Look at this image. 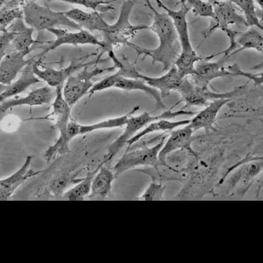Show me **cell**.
<instances>
[{"label":"cell","mask_w":263,"mask_h":263,"mask_svg":"<svg viewBox=\"0 0 263 263\" xmlns=\"http://www.w3.org/2000/svg\"><path fill=\"white\" fill-rule=\"evenodd\" d=\"M149 9L154 14L153 24L148 30L156 34L159 39V46L156 49H145L132 44L127 46L135 49L137 55H143L144 58H150L153 63H160L163 65V72L167 71L175 63L176 59L180 53V44L178 34L170 16L164 12H159L152 5L150 0H145Z\"/></svg>","instance_id":"1"},{"label":"cell","mask_w":263,"mask_h":263,"mask_svg":"<svg viewBox=\"0 0 263 263\" xmlns=\"http://www.w3.org/2000/svg\"><path fill=\"white\" fill-rule=\"evenodd\" d=\"M214 17L211 20V24L208 29L203 32L204 37L207 39L211 36L215 30H222L227 35L230 40V47L225 49L222 54L227 55H233L236 50L235 39H236L238 31L231 30L229 28L230 25H236L237 26H246V21L243 15L238 7L231 3L229 0H219L213 5Z\"/></svg>","instance_id":"2"},{"label":"cell","mask_w":263,"mask_h":263,"mask_svg":"<svg viewBox=\"0 0 263 263\" xmlns=\"http://www.w3.org/2000/svg\"><path fill=\"white\" fill-rule=\"evenodd\" d=\"M136 0H125L121 6L120 16L117 21L108 25L103 34L102 42L103 44V52L107 54L114 51V47L120 44H127L130 40L135 37L138 31L148 30L147 25H134L130 22L132 11L135 7Z\"/></svg>","instance_id":"3"},{"label":"cell","mask_w":263,"mask_h":263,"mask_svg":"<svg viewBox=\"0 0 263 263\" xmlns=\"http://www.w3.org/2000/svg\"><path fill=\"white\" fill-rule=\"evenodd\" d=\"M196 112L192 111H184V109L179 111H172V109H166V111L161 112L160 115H153L150 112H141L140 115L134 116V115L129 116L128 120L126 121V126H124L123 133L119 136L114 142L109 145L108 150L105 155V160L103 163H107L111 159H114L118 153L122 150L125 145H127L128 140L137 135L139 132L145 128L148 124L151 123L153 121L160 120V119H167L171 120L173 118H177L178 116L182 115H195Z\"/></svg>","instance_id":"4"},{"label":"cell","mask_w":263,"mask_h":263,"mask_svg":"<svg viewBox=\"0 0 263 263\" xmlns=\"http://www.w3.org/2000/svg\"><path fill=\"white\" fill-rule=\"evenodd\" d=\"M52 107V112L44 118L51 116L54 117L55 124L53 127L59 131V136L57 141L44 153V159L47 162L50 161L57 155H63L69 153V143L71 142L67 133L68 125L72 120L71 107L66 102L63 97V87L55 88V99L53 102Z\"/></svg>","instance_id":"5"},{"label":"cell","mask_w":263,"mask_h":263,"mask_svg":"<svg viewBox=\"0 0 263 263\" xmlns=\"http://www.w3.org/2000/svg\"><path fill=\"white\" fill-rule=\"evenodd\" d=\"M21 6L24 11L25 24L39 32L60 26L81 30L79 25L66 16L65 11H53L49 7L40 6L34 1L23 2Z\"/></svg>","instance_id":"6"},{"label":"cell","mask_w":263,"mask_h":263,"mask_svg":"<svg viewBox=\"0 0 263 263\" xmlns=\"http://www.w3.org/2000/svg\"><path fill=\"white\" fill-rule=\"evenodd\" d=\"M240 86L233 90L226 93H216L210 90L208 86H197L191 82L187 77H184L180 86L177 89V92L180 93L181 100L179 102H184L187 107H205L209 102L217 99H231L238 97L245 92V87Z\"/></svg>","instance_id":"7"},{"label":"cell","mask_w":263,"mask_h":263,"mask_svg":"<svg viewBox=\"0 0 263 263\" xmlns=\"http://www.w3.org/2000/svg\"><path fill=\"white\" fill-rule=\"evenodd\" d=\"M164 140L165 138H163L158 144L152 147L144 146L134 151L126 152L112 168L115 178H119L127 171L140 166L154 168L157 172L159 171V166L166 167L159 159V153L164 145Z\"/></svg>","instance_id":"8"},{"label":"cell","mask_w":263,"mask_h":263,"mask_svg":"<svg viewBox=\"0 0 263 263\" xmlns=\"http://www.w3.org/2000/svg\"><path fill=\"white\" fill-rule=\"evenodd\" d=\"M91 66H87L82 69L77 74H72L66 81L63 87V97L66 102L73 107L77 104L83 96L88 95L90 88L93 87L92 80L97 76L111 72L116 69L115 65L107 68H93L89 69Z\"/></svg>","instance_id":"9"},{"label":"cell","mask_w":263,"mask_h":263,"mask_svg":"<svg viewBox=\"0 0 263 263\" xmlns=\"http://www.w3.org/2000/svg\"><path fill=\"white\" fill-rule=\"evenodd\" d=\"M102 54H100L98 58L91 62H77V60L71 61L69 66L61 69H50V68H40L41 62L43 59L39 58L33 63V72L40 81L46 82L48 86L52 88L63 87L66 81L70 76L74 74V72L78 71L80 69H83L87 66H93L96 63L101 62V58Z\"/></svg>","instance_id":"10"},{"label":"cell","mask_w":263,"mask_h":263,"mask_svg":"<svg viewBox=\"0 0 263 263\" xmlns=\"http://www.w3.org/2000/svg\"><path fill=\"white\" fill-rule=\"evenodd\" d=\"M237 167H240V169L230 178L231 188L234 189L237 184H239L238 189L236 192L241 197H243L253 184L254 179L262 171V157H253L249 155L246 158H244L241 161L238 162L237 164L228 170L223 178L220 181V184L223 183V179L227 177L228 174L231 171H234Z\"/></svg>","instance_id":"11"},{"label":"cell","mask_w":263,"mask_h":263,"mask_svg":"<svg viewBox=\"0 0 263 263\" xmlns=\"http://www.w3.org/2000/svg\"><path fill=\"white\" fill-rule=\"evenodd\" d=\"M49 32L52 33L53 35H55V39L53 41L46 42V45L42 47L43 51L39 55V58H44V55L49 51L55 50L58 49V47L62 45H95V46L101 47L102 49L103 44L101 40H99L97 37L93 36V34L88 31V30H78L77 32H69L64 29H60V28H51L47 30Z\"/></svg>","instance_id":"12"},{"label":"cell","mask_w":263,"mask_h":263,"mask_svg":"<svg viewBox=\"0 0 263 263\" xmlns=\"http://www.w3.org/2000/svg\"><path fill=\"white\" fill-rule=\"evenodd\" d=\"M194 133L195 132L188 125H185L181 128L178 127L173 130L167 140H164V145L159 153V159L167 169L176 172L175 169L171 167L167 164L166 159L169 154H173L178 150H185L192 154V156H198L197 152L192 147V142L194 141Z\"/></svg>","instance_id":"13"},{"label":"cell","mask_w":263,"mask_h":263,"mask_svg":"<svg viewBox=\"0 0 263 263\" xmlns=\"http://www.w3.org/2000/svg\"><path fill=\"white\" fill-rule=\"evenodd\" d=\"M230 58L223 55L217 62H209L210 58H203L195 65L196 76L192 77V82L197 86H208L213 80L220 77H234L226 69L224 64Z\"/></svg>","instance_id":"14"},{"label":"cell","mask_w":263,"mask_h":263,"mask_svg":"<svg viewBox=\"0 0 263 263\" xmlns=\"http://www.w3.org/2000/svg\"><path fill=\"white\" fill-rule=\"evenodd\" d=\"M33 49L18 51L10 46L8 51L0 62V83L9 85L16 79L17 74L25 69L30 62L25 59Z\"/></svg>","instance_id":"15"},{"label":"cell","mask_w":263,"mask_h":263,"mask_svg":"<svg viewBox=\"0 0 263 263\" xmlns=\"http://www.w3.org/2000/svg\"><path fill=\"white\" fill-rule=\"evenodd\" d=\"M157 5L163 9L165 13L170 16L173 21L178 34L179 43H180L181 51H192L193 50L191 39H190L189 29L187 23V14L190 11V8L184 2H181V8L178 11H174L168 8L167 6L162 3L161 0H155Z\"/></svg>","instance_id":"16"},{"label":"cell","mask_w":263,"mask_h":263,"mask_svg":"<svg viewBox=\"0 0 263 263\" xmlns=\"http://www.w3.org/2000/svg\"><path fill=\"white\" fill-rule=\"evenodd\" d=\"M133 78H140L145 81L146 84L159 90L162 98H164L169 96L172 91H176L178 89L184 77L179 74L175 65H173L162 77H148L141 74L136 69Z\"/></svg>","instance_id":"17"},{"label":"cell","mask_w":263,"mask_h":263,"mask_svg":"<svg viewBox=\"0 0 263 263\" xmlns=\"http://www.w3.org/2000/svg\"><path fill=\"white\" fill-rule=\"evenodd\" d=\"M31 161L32 157L28 156L18 170L7 178L0 179V199H6L11 197L16 189L21 186L27 179L44 173V171H34L30 169Z\"/></svg>","instance_id":"18"},{"label":"cell","mask_w":263,"mask_h":263,"mask_svg":"<svg viewBox=\"0 0 263 263\" xmlns=\"http://www.w3.org/2000/svg\"><path fill=\"white\" fill-rule=\"evenodd\" d=\"M53 99L52 89L49 86H44L43 88H36L28 93L25 97L6 100L0 103V115L7 112L13 107L29 106L37 107L43 105L49 104Z\"/></svg>","instance_id":"19"},{"label":"cell","mask_w":263,"mask_h":263,"mask_svg":"<svg viewBox=\"0 0 263 263\" xmlns=\"http://www.w3.org/2000/svg\"><path fill=\"white\" fill-rule=\"evenodd\" d=\"M231 101V99H217L209 102L200 112H196L194 118L191 120L188 126L194 132L200 129H211L217 121L220 110Z\"/></svg>","instance_id":"20"},{"label":"cell","mask_w":263,"mask_h":263,"mask_svg":"<svg viewBox=\"0 0 263 263\" xmlns=\"http://www.w3.org/2000/svg\"><path fill=\"white\" fill-rule=\"evenodd\" d=\"M65 14L69 20H71L79 25L81 29L82 28L83 30H88L89 32H104L109 25V24L105 21L102 14L98 11L87 12L78 8H72L69 11H65Z\"/></svg>","instance_id":"21"},{"label":"cell","mask_w":263,"mask_h":263,"mask_svg":"<svg viewBox=\"0 0 263 263\" xmlns=\"http://www.w3.org/2000/svg\"><path fill=\"white\" fill-rule=\"evenodd\" d=\"M37 55L30 58L28 65L23 69L21 77L15 82H11V84L7 85L6 90L0 93V103L6 101L7 99L17 96L20 93L25 92L30 86L34 85L40 82V79L35 76L33 72V63L36 61Z\"/></svg>","instance_id":"22"},{"label":"cell","mask_w":263,"mask_h":263,"mask_svg":"<svg viewBox=\"0 0 263 263\" xmlns=\"http://www.w3.org/2000/svg\"><path fill=\"white\" fill-rule=\"evenodd\" d=\"M7 30L14 33L11 48L18 51L36 49L34 45L41 43L33 39V33L35 30L33 28L28 27L25 21L21 18L15 20L11 25H9Z\"/></svg>","instance_id":"23"},{"label":"cell","mask_w":263,"mask_h":263,"mask_svg":"<svg viewBox=\"0 0 263 263\" xmlns=\"http://www.w3.org/2000/svg\"><path fill=\"white\" fill-rule=\"evenodd\" d=\"M114 88H118L124 91H142L151 96L156 102V110L159 108L165 109L166 106L163 102V98L159 90L146 84L145 81L140 78H129V77H121L119 78L115 83Z\"/></svg>","instance_id":"24"},{"label":"cell","mask_w":263,"mask_h":263,"mask_svg":"<svg viewBox=\"0 0 263 263\" xmlns=\"http://www.w3.org/2000/svg\"><path fill=\"white\" fill-rule=\"evenodd\" d=\"M115 178V173L111 168L104 166V163L99 165L97 172L92 180L89 197L101 198L108 197L112 191V183Z\"/></svg>","instance_id":"25"},{"label":"cell","mask_w":263,"mask_h":263,"mask_svg":"<svg viewBox=\"0 0 263 263\" xmlns=\"http://www.w3.org/2000/svg\"><path fill=\"white\" fill-rule=\"evenodd\" d=\"M243 32H238L235 39V53L239 52L242 49H255L258 52H263V29L250 26Z\"/></svg>","instance_id":"26"},{"label":"cell","mask_w":263,"mask_h":263,"mask_svg":"<svg viewBox=\"0 0 263 263\" xmlns=\"http://www.w3.org/2000/svg\"><path fill=\"white\" fill-rule=\"evenodd\" d=\"M191 120H180V121H171L167 119H160L157 121H153L150 124H148L145 128H143L141 131L139 132L137 135L130 139L127 142L128 146L139 142V140H141L142 138L146 135L155 133V132H172L174 129L184 126L190 123Z\"/></svg>","instance_id":"27"},{"label":"cell","mask_w":263,"mask_h":263,"mask_svg":"<svg viewBox=\"0 0 263 263\" xmlns=\"http://www.w3.org/2000/svg\"><path fill=\"white\" fill-rule=\"evenodd\" d=\"M140 109V107H135L126 115L115 118H110L105 121H99L96 123L90 125H80L79 135H87L92 132L103 130V129L121 128L126 126V121L128 120L129 116L135 115L137 110Z\"/></svg>","instance_id":"28"},{"label":"cell","mask_w":263,"mask_h":263,"mask_svg":"<svg viewBox=\"0 0 263 263\" xmlns=\"http://www.w3.org/2000/svg\"><path fill=\"white\" fill-rule=\"evenodd\" d=\"M236 5L243 15L247 27L256 26L263 29L261 13H258L255 0H229Z\"/></svg>","instance_id":"29"},{"label":"cell","mask_w":263,"mask_h":263,"mask_svg":"<svg viewBox=\"0 0 263 263\" xmlns=\"http://www.w3.org/2000/svg\"><path fill=\"white\" fill-rule=\"evenodd\" d=\"M203 58L197 55L195 49L192 51H181L180 50V53L173 65H175L182 77H187L189 76L193 77L196 76V69H195L196 63L202 60Z\"/></svg>","instance_id":"30"},{"label":"cell","mask_w":263,"mask_h":263,"mask_svg":"<svg viewBox=\"0 0 263 263\" xmlns=\"http://www.w3.org/2000/svg\"><path fill=\"white\" fill-rule=\"evenodd\" d=\"M24 20V11L20 0H14L0 9V27H8L16 20Z\"/></svg>","instance_id":"31"},{"label":"cell","mask_w":263,"mask_h":263,"mask_svg":"<svg viewBox=\"0 0 263 263\" xmlns=\"http://www.w3.org/2000/svg\"><path fill=\"white\" fill-rule=\"evenodd\" d=\"M82 178H76L73 175L58 176L57 178H53L52 180L49 182L47 186V194L52 195L54 197H58L61 195L64 194L66 190L71 186L72 184H77Z\"/></svg>","instance_id":"32"},{"label":"cell","mask_w":263,"mask_h":263,"mask_svg":"<svg viewBox=\"0 0 263 263\" xmlns=\"http://www.w3.org/2000/svg\"><path fill=\"white\" fill-rule=\"evenodd\" d=\"M97 169L93 172L88 173L85 178H82L78 183L74 184V186H72V188H69L68 191H66L63 194V197L66 198L74 199V198H82V197L89 196L92 180H93V176L97 172Z\"/></svg>","instance_id":"33"},{"label":"cell","mask_w":263,"mask_h":263,"mask_svg":"<svg viewBox=\"0 0 263 263\" xmlns=\"http://www.w3.org/2000/svg\"><path fill=\"white\" fill-rule=\"evenodd\" d=\"M181 2H184L189 7L190 11H192L195 16L201 17H209L213 18V6L205 0H180Z\"/></svg>","instance_id":"34"},{"label":"cell","mask_w":263,"mask_h":263,"mask_svg":"<svg viewBox=\"0 0 263 263\" xmlns=\"http://www.w3.org/2000/svg\"><path fill=\"white\" fill-rule=\"evenodd\" d=\"M49 1H62L65 3L77 5V6H84L86 8L91 9L93 11H97L101 9L102 11L114 10L112 6H106L107 4L111 3V1H105V0H49Z\"/></svg>","instance_id":"35"},{"label":"cell","mask_w":263,"mask_h":263,"mask_svg":"<svg viewBox=\"0 0 263 263\" xmlns=\"http://www.w3.org/2000/svg\"><path fill=\"white\" fill-rule=\"evenodd\" d=\"M123 77V73L121 69H118V71L115 74H111L109 77H105L104 79L101 80L100 82L93 83V87L90 88L88 92V96H92L95 93L100 92V91L106 90L108 88H112L115 87V83L117 82L120 77Z\"/></svg>","instance_id":"36"},{"label":"cell","mask_w":263,"mask_h":263,"mask_svg":"<svg viewBox=\"0 0 263 263\" xmlns=\"http://www.w3.org/2000/svg\"><path fill=\"white\" fill-rule=\"evenodd\" d=\"M164 188L162 182H157L156 180L152 181L147 189L145 190L140 197L145 199H161L164 197Z\"/></svg>","instance_id":"37"},{"label":"cell","mask_w":263,"mask_h":263,"mask_svg":"<svg viewBox=\"0 0 263 263\" xmlns=\"http://www.w3.org/2000/svg\"><path fill=\"white\" fill-rule=\"evenodd\" d=\"M226 69L228 71H230L231 74H233L234 77H244L250 79V81L255 82L256 86H262V73L260 74H251V73H248L242 70V69L239 67L238 64H232V65L228 66L226 67Z\"/></svg>","instance_id":"38"},{"label":"cell","mask_w":263,"mask_h":263,"mask_svg":"<svg viewBox=\"0 0 263 263\" xmlns=\"http://www.w3.org/2000/svg\"><path fill=\"white\" fill-rule=\"evenodd\" d=\"M14 33L10 30L0 33V62L3 59L13 40Z\"/></svg>","instance_id":"39"},{"label":"cell","mask_w":263,"mask_h":263,"mask_svg":"<svg viewBox=\"0 0 263 263\" xmlns=\"http://www.w3.org/2000/svg\"><path fill=\"white\" fill-rule=\"evenodd\" d=\"M12 1H14V0H0V8L6 6L7 4L11 3Z\"/></svg>","instance_id":"40"},{"label":"cell","mask_w":263,"mask_h":263,"mask_svg":"<svg viewBox=\"0 0 263 263\" xmlns=\"http://www.w3.org/2000/svg\"><path fill=\"white\" fill-rule=\"evenodd\" d=\"M255 3L257 4V6H259L260 10L262 11L263 9V0H255Z\"/></svg>","instance_id":"41"},{"label":"cell","mask_w":263,"mask_h":263,"mask_svg":"<svg viewBox=\"0 0 263 263\" xmlns=\"http://www.w3.org/2000/svg\"><path fill=\"white\" fill-rule=\"evenodd\" d=\"M6 88H7V85L0 83V93H3L4 91L6 90Z\"/></svg>","instance_id":"42"},{"label":"cell","mask_w":263,"mask_h":263,"mask_svg":"<svg viewBox=\"0 0 263 263\" xmlns=\"http://www.w3.org/2000/svg\"><path fill=\"white\" fill-rule=\"evenodd\" d=\"M26 1H34V2H37V1H45V2H47V1H49V0H20V6H21V3H23V2H26Z\"/></svg>","instance_id":"43"},{"label":"cell","mask_w":263,"mask_h":263,"mask_svg":"<svg viewBox=\"0 0 263 263\" xmlns=\"http://www.w3.org/2000/svg\"><path fill=\"white\" fill-rule=\"evenodd\" d=\"M6 30H7V28L0 27V33L5 32Z\"/></svg>","instance_id":"44"},{"label":"cell","mask_w":263,"mask_h":263,"mask_svg":"<svg viewBox=\"0 0 263 263\" xmlns=\"http://www.w3.org/2000/svg\"><path fill=\"white\" fill-rule=\"evenodd\" d=\"M217 1H219V0H209L208 2H210L211 5H213L214 3H216Z\"/></svg>","instance_id":"45"}]
</instances>
